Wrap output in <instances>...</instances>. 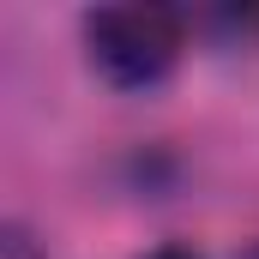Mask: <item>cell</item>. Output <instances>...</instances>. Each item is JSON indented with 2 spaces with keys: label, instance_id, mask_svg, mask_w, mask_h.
<instances>
[{
  "label": "cell",
  "instance_id": "obj_1",
  "mask_svg": "<svg viewBox=\"0 0 259 259\" xmlns=\"http://www.w3.org/2000/svg\"><path fill=\"white\" fill-rule=\"evenodd\" d=\"M84 49L109 84L145 91L175 72L187 49V18L169 6H97L84 12Z\"/></svg>",
  "mask_w": 259,
  "mask_h": 259
},
{
  "label": "cell",
  "instance_id": "obj_2",
  "mask_svg": "<svg viewBox=\"0 0 259 259\" xmlns=\"http://www.w3.org/2000/svg\"><path fill=\"white\" fill-rule=\"evenodd\" d=\"M0 259H42V253H36V241H30L18 223H6V229H0Z\"/></svg>",
  "mask_w": 259,
  "mask_h": 259
},
{
  "label": "cell",
  "instance_id": "obj_3",
  "mask_svg": "<svg viewBox=\"0 0 259 259\" xmlns=\"http://www.w3.org/2000/svg\"><path fill=\"white\" fill-rule=\"evenodd\" d=\"M145 259H193L187 247H157V253H145Z\"/></svg>",
  "mask_w": 259,
  "mask_h": 259
},
{
  "label": "cell",
  "instance_id": "obj_4",
  "mask_svg": "<svg viewBox=\"0 0 259 259\" xmlns=\"http://www.w3.org/2000/svg\"><path fill=\"white\" fill-rule=\"evenodd\" d=\"M241 259H259V247H247V253H241Z\"/></svg>",
  "mask_w": 259,
  "mask_h": 259
}]
</instances>
